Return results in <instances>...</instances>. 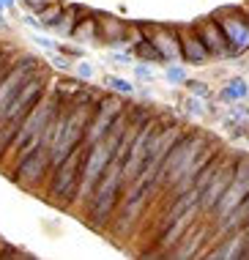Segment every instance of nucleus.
I'll use <instances>...</instances> for the list:
<instances>
[{
  "instance_id": "1a4fd4ad",
  "label": "nucleus",
  "mask_w": 249,
  "mask_h": 260,
  "mask_svg": "<svg viewBox=\"0 0 249 260\" xmlns=\"http://www.w3.org/2000/svg\"><path fill=\"white\" fill-rule=\"evenodd\" d=\"M219 27H222L227 44L233 47V52H244L249 47V25H244L241 19L227 17V19H222V25H219Z\"/></svg>"
},
{
  "instance_id": "423d86ee",
  "label": "nucleus",
  "mask_w": 249,
  "mask_h": 260,
  "mask_svg": "<svg viewBox=\"0 0 249 260\" xmlns=\"http://www.w3.org/2000/svg\"><path fill=\"white\" fill-rule=\"evenodd\" d=\"M118 112H120V102L118 99H107L102 104V110L96 112V118H94V123H90V129H88V148L94 143H99L107 132H110V126L118 121Z\"/></svg>"
},
{
  "instance_id": "f257e3e1",
  "label": "nucleus",
  "mask_w": 249,
  "mask_h": 260,
  "mask_svg": "<svg viewBox=\"0 0 249 260\" xmlns=\"http://www.w3.org/2000/svg\"><path fill=\"white\" fill-rule=\"evenodd\" d=\"M85 123H88V112H85L82 107H77L71 115L58 118L55 140H52V145H49V161H52V167H58L60 161L69 156V151L74 148V145H80Z\"/></svg>"
},
{
  "instance_id": "a878e982",
  "label": "nucleus",
  "mask_w": 249,
  "mask_h": 260,
  "mask_svg": "<svg viewBox=\"0 0 249 260\" xmlns=\"http://www.w3.org/2000/svg\"><path fill=\"white\" fill-rule=\"evenodd\" d=\"M52 63H55V66H60V69H66V66H69L66 58H52Z\"/></svg>"
},
{
  "instance_id": "5701e85b",
  "label": "nucleus",
  "mask_w": 249,
  "mask_h": 260,
  "mask_svg": "<svg viewBox=\"0 0 249 260\" xmlns=\"http://www.w3.org/2000/svg\"><path fill=\"white\" fill-rule=\"evenodd\" d=\"M77 72H80V77H85V80H90V77H94V66H90L88 60H80L77 63Z\"/></svg>"
},
{
  "instance_id": "2eb2a0df",
  "label": "nucleus",
  "mask_w": 249,
  "mask_h": 260,
  "mask_svg": "<svg viewBox=\"0 0 249 260\" xmlns=\"http://www.w3.org/2000/svg\"><path fill=\"white\" fill-rule=\"evenodd\" d=\"M183 55H186L192 63H203L205 58H208V50H205V44L197 36H189L186 44H183Z\"/></svg>"
},
{
  "instance_id": "a211bd4d",
  "label": "nucleus",
  "mask_w": 249,
  "mask_h": 260,
  "mask_svg": "<svg viewBox=\"0 0 249 260\" xmlns=\"http://www.w3.org/2000/svg\"><path fill=\"white\" fill-rule=\"evenodd\" d=\"M107 85H110L112 90H118V93H123V96H129L132 90H134V85L132 82H126V80H120V77H107Z\"/></svg>"
},
{
  "instance_id": "f3484780",
  "label": "nucleus",
  "mask_w": 249,
  "mask_h": 260,
  "mask_svg": "<svg viewBox=\"0 0 249 260\" xmlns=\"http://www.w3.org/2000/svg\"><path fill=\"white\" fill-rule=\"evenodd\" d=\"M60 17H63L60 6H55V9H41V11H39V22H41V27H52Z\"/></svg>"
},
{
  "instance_id": "f03ea898",
  "label": "nucleus",
  "mask_w": 249,
  "mask_h": 260,
  "mask_svg": "<svg viewBox=\"0 0 249 260\" xmlns=\"http://www.w3.org/2000/svg\"><path fill=\"white\" fill-rule=\"evenodd\" d=\"M85 151L82 145H74L69 151V156L55 167V181H52V198H60V200H71L80 189V181H82V165H85Z\"/></svg>"
},
{
  "instance_id": "f8f14e48",
  "label": "nucleus",
  "mask_w": 249,
  "mask_h": 260,
  "mask_svg": "<svg viewBox=\"0 0 249 260\" xmlns=\"http://www.w3.org/2000/svg\"><path fill=\"white\" fill-rule=\"evenodd\" d=\"M249 222V194L244 198L241 206H236L230 211V214L222 219V233H233V230H241L244 224Z\"/></svg>"
},
{
  "instance_id": "aec40b11",
  "label": "nucleus",
  "mask_w": 249,
  "mask_h": 260,
  "mask_svg": "<svg viewBox=\"0 0 249 260\" xmlns=\"http://www.w3.org/2000/svg\"><path fill=\"white\" fill-rule=\"evenodd\" d=\"M137 52L142 55V58H151V60H159V58H162L159 50L153 47V41H142V44L137 47Z\"/></svg>"
},
{
  "instance_id": "b1692460",
  "label": "nucleus",
  "mask_w": 249,
  "mask_h": 260,
  "mask_svg": "<svg viewBox=\"0 0 249 260\" xmlns=\"http://www.w3.org/2000/svg\"><path fill=\"white\" fill-rule=\"evenodd\" d=\"M137 74L142 77V80H153V72H151V69H145V66H140V69H137Z\"/></svg>"
},
{
  "instance_id": "bb28decb",
  "label": "nucleus",
  "mask_w": 249,
  "mask_h": 260,
  "mask_svg": "<svg viewBox=\"0 0 249 260\" xmlns=\"http://www.w3.org/2000/svg\"><path fill=\"white\" fill-rule=\"evenodd\" d=\"M14 6V0H0V9H11Z\"/></svg>"
},
{
  "instance_id": "0eeeda50",
  "label": "nucleus",
  "mask_w": 249,
  "mask_h": 260,
  "mask_svg": "<svg viewBox=\"0 0 249 260\" xmlns=\"http://www.w3.org/2000/svg\"><path fill=\"white\" fill-rule=\"evenodd\" d=\"M233 175H236V167H225V170H216L213 173V178L205 184V189L200 192V208L205 211H213V206H216V200L222 198V192L227 186H230Z\"/></svg>"
},
{
  "instance_id": "9d476101",
  "label": "nucleus",
  "mask_w": 249,
  "mask_h": 260,
  "mask_svg": "<svg viewBox=\"0 0 249 260\" xmlns=\"http://www.w3.org/2000/svg\"><path fill=\"white\" fill-rule=\"evenodd\" d=\"M244 255H246V236L244 233L230 236L225 244H219V247L211 252V257H222V260H236V257H244Z\"/></svg>"
},
{
  "instance_id": "6e6552de",
  "label": "nucleus",
  "mask_w": 249,
  "mask_h": 260,
  "mask_svg": "<svg viewBox=\"0 0 249 260\" xmlns=\"http://www.w3.org/2000/svg\"><path fill=\"white\" fill-rule=\"evenodd\" d=\"M30 63V58H25V66ZM25 66H19V69H11L9 74H3V80H0V112H3L6 107H9V102L17 96V90L25 85L27 80H30V69H25Z\"/></svg>"
},
{
  "instance_id": "393cba45",
  "label": "nucleus",
  "mask_w": 249,
  "mask_h": 260,
  "mask_svg": "<svg viewBox=\"0 0 249 260\" xmlns=\"http://www.w3.org/2000/svg\"><path fill=\"white\" fill-rule=\"evenodd\" d=\"M27 3H30V9H36V11H41V9H44V6L49 3V0H27Z\"/></svg>"
},
{
  "instance_id": "4468645a",
  "label": "nucleus",
  "mask_w": 249,
  "mask_h": 260,
  "mask_svg": "<svg viewBox=\"0 0 249 260\" xmlns=\"http://www.w3.org/2000/svg\"><path fill=\"white\" fill-rule=\"evenodd\" d=\"M153 47L159 50L162 58H170V60H178V55H181L178 41L173 36H167V33H156V36H153Z\"/></svg>"
},
{
  "instance_id": "6ab92c4d",
  "label": "nucleus",
  "mask_w": 249,
  "mask_h": 260,
  "mask_svg": "<svg viewBox=\"0 0 249 260\" xmlns=\"http://www.w3.org/2000/svg\"><path fill=\"white\" fill-rule=\"evenodd\" d=\"M183 107H186L189 115H203V112H205V104H203L200 96H189V99L183 102Z\"/></svg>"
},
{
  "instance_id": "9b49d317",
  "label": "nucleus",
  "mask_w": 249,
  "mask_h": 260,
  "mask_svg": "<svg viewBox=\"0 0 249 260\" xmlns=\"http://www.w3.org/2000/svg\"><path fill=\"white\" fill-rule=\"evenodd\" d=\"M192 222H195V208H189V211H183L181 216H175V219L170 222V230L162 236V247H173L178 238L186 233V228H189Z\"/></svg>"
},
{
  "instance_id": "20e7f679",
  "label": "nucleus",
  "mask_w": 249,
  "mask_h": 260,
  "mask_svg": "<svg viewBox=\"0 0 249 260\" xmlns=\"http://www.w3.org/2000/svg\"><path fill=\"white\" fill-rule=\"evenodd\" d=\"M153 143H156V132H153V126H151V123L142 126L137 135H134V140H132L129 153H126L129 159H126V165H123V178H132V175H137V173H140V167L145 165V159H148V153H151Z\"/></svg>"
},
{
  "instance_id": "412c9836",
  "label": "nucleus",
  "mask_w": 249,
  "mask_h": 260,
  "mask_svg": "<svg viewBox=\"0 0 249 260\" xmlns=\"http://www.w3.org/2000/svg\"><path fill=\"white\" fill-rule=\"evenodd\" d=\"M189 90H192V96H200V99H205V96H208V85H205V82H189Z\"/></svg>"
},
{
  "instance_id": "39448f33",
  "label": "nucleus",
  "mask_w": 249,
  "mask_h": 260,
  "mask_svg": "<svg viewBox=\"0 0 249 260\" xmlns=\"http://www.w3.org/2000/svg\"><path fill=\"white\" fill-rule=\"evenodd\" d=\"M47 161H49V151L47 148H36L33 153H27V156H19V165H17L19 184H25V186L36 184V181L44 175Z\"/></svg>"
},
{
  "instance_id": "cd10ccee",
  "label": "nucleus",
  "mask_w": 249,
  "mask_h": 260,
  "mask_svg": "<svg viewBox=\"0 0 249 260\" xmlns=\"http://www.w3.org/2000/svg\"><path fill=\"white\" fill-rule=\"evenodd\" d=\"M0 80H3V74H0Z\"/></svg>"
},
{
  "instance_id": "ddd939ff",
  "label": "nucleus",
  "mask_w": 249,
  "mask_h": 260,
  "mask_svg": "<svg viewBox=\"0 0 249 260\" xmlns=\"http://www.w3.org/2000/svg\"><path fill=\"white\" fill-rule=\"evenodd\" d=\"M200 41L205 44V50H213V52H222V47H227L222 27H216V25H205L200 30Z\"/></svg>"
},
{
  "instance_id": "4be33fe9",
  "label": "nucleus",
  "mask_w": 249,
  "mask_h": 260,
  "mask_svg": "<svg viewBox=\"0 0 249 260\" xmlns=\"http://www.w3.org/2000/svg\"><path fill=\"white\" fill-rule=\"evenodd\" d=\"M186 77H183V69H178V66H173V69H167V82H173V85H178V82H183Z\"/></svg>"
},
{
  "instance_id": "dca6fc26",
  "label": "nucleus",
  "mask_w": 249,
  "mask_h": 260,
  "mask_svg": "<svg viewBox=\"0 0 249 260\" xmlns=\"http://www.w3.org/2000/svg\"><path fill=\"white\" fill-rule=\"evenodd\" d=\"M246 93H249V85H246V80H241V77H236V80H230L225 85V99L227 102H244Z\"/></svg>"
},
{
  "instance_id": "7ed1b4c3",
  "label": "nucleus",
  "mask_w": 249,
  "mask_h": 260,
  "mask_svg": "<svg viewBox=\"0 0 249 260\" xmlns=\"http://www.w3.org/2000/svg\"><path fill=\"white\" fill-rule=\"evenodd\" d=\"M41 99V77H30L22 88L17 90V96L9 102V107L0 112V123L6 121H22V118L36 107V102Z\"/></svg>"
}]
</instances>
